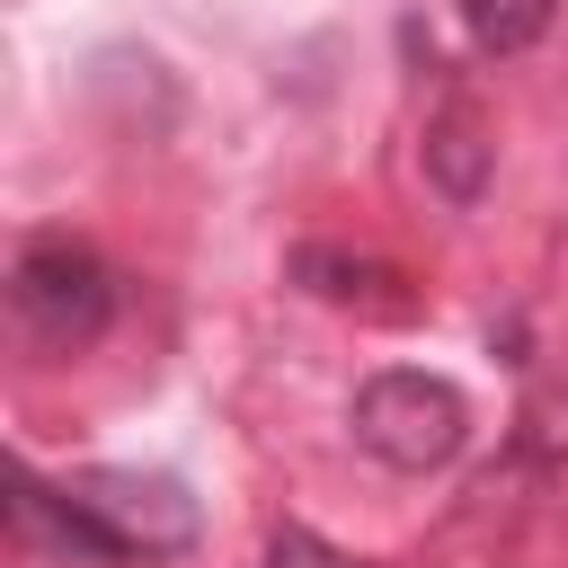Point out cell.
<instances>
[{"label": "cell", "instance_id": "6da1fadb", "mask_svg": "<svg viewBox=\"0 0 568 568\" xmlns=\"http://www.w3.org/2000/svg\"><path fill=\"white\" fill-rule=\"evenodd\" d=\"M462 435H470V408L435 373H408L399 364V373H373L355 390V444L373 462H390V470H444L462 453Z\"/></svg>", "mask_w": 568, "mask_h": 568}, {"label": "cell", "instance_id": "52a82bcc", "mask_svg": "<svg viewBox=\"0 0 568 568\" xmlns=\"http://www.w3.org/2000/svg\"><path fill=\"white\" fill-rule=\"evenodd\" d=\"M550 18H559V0H462V27L479 53H524L550 36Z\"/></svg>", "mask_w": 568, "mask_h": 568}, {"label": "cell", "instance_id": "277c9868", "mask_svg": "<svg viewBox=\"0 0 568 568\" xmlns=\"http://www.w3.org/2000/svg\"><path fill=\"white\" fill-rule=\"evenodd\" d=\"M9 524H18V541H27V550H44V559H115V541L98 532V515H89L71 488H44L36 470H18Z\"/></svg>", "mask_w": 568, "mask_h": 568}, {"label": "cell", "instance_id": "8992f818", "mask_svg": "<svg viewBox=\"0 0 568 568\" xmlns=\"http://www.w3.org/2000/svg\"><path fill=\"white\" fill-rule=\"evenodd\" d=\"M426 178H435L453 204H470V195L488 186V133H479L462 106H444V115L426 124Z\"/></svg>", "mask_w": 568, "mask_h": 568}, {"label": "cell", "instance_id": "3957f363", "mask_svg": "<svg viewBox=\"0 0 568 568\" xmlns=\"http://www.w3.org/2000/svg\"><path fill=\"white\" fill-rule=\"evenodd\" d=\"M89 515H98V532L115 541V559H169V550H186L195 541V497L178 488V479H160V470H80V479H62Z\"/></svg>", "mask_w": 568, "mask_h": 568}, {"label": "cell", "instance_id": "ba28073f", "mask_svg": "<svg viewBox=\"0 0 568 568\" xmlns=\"http://www.w3.org/2000/svg\"><path fill=\"white\" fill-rule=\"evenodd\" d=\"M266 568H346V559H337V550H328L320 532H302V524H284V532L266 541Z\"/></svg>", "mask_w": 568, "mask_h": 568}, {"label": "cell", "instance_id": "5b68a950", "mask_svg": "<svg viewBox=\"0 0 568 568\" xmlns=\"http://www.w3.org/2000/svg\"><path fill=\"white\" fill-rule=\"evenodd\" d=\"M293 275L320 293V302H337V311H382V320H408L417 302L399 293V275L382 266V257H346V248H302L293 257Z\"/></svg>", "mask_w": 568, "mask_h": 568}, {"label": "cell", "instance_id": "7a4b0ae2", "mask_svg": "<svg viewBox=\"0 0 568 568\" xmlns=\"http://www.w3.org/2000/svg\"><path fill=\"white\" fill-rule=\"evenodd\" d=\"M9 302H18V320H27L44 346H89V337L115 320V275L98 266V248L44 231V240L18 248V266H9Z\"/></svg>", "mask_w": 568, "mask_h": 568}]
</instances>
